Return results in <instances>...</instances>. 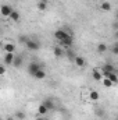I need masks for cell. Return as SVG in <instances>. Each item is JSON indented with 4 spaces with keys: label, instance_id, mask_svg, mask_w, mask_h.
Masks as SVG:
<instances>
[{
    "label": "cell",
    "instance_id": "1",
    "mask_svg": "<svg viewBox=\"0 0 118 120\" xmlns=\"http://www.w3.org/2000/svg\"><path fill=\"white\" fill-rule=\"evenodd\" d=\"M42 68H45V66L42 64V63H38V61H31L29 66H28V73H29L31 75H35V73H38L39 70H42Z\"/></svg>",
    "mask_w": 118,
    "mask_h": 120
},
{
    "label": "cell",
    "instance_id": "2",
    "mask_svg": "<svg viewBox=\"0 0 118 120\" xmlns=\"http://www.w3.org/2000/svg\"><path fill=\"white\" fill-rule=\"evenodd\" d=\"M25 48H27L28 50L36 52V50H39V48H40V43H39V41H38L36 38H29V41L27 42Z\"/></svg>",
    "mask_w": 118,
    "mask_h": 120
},
{
    "label": "cell",
    "instance_id": "3",
    "mask_svg": "<svg viewBox=\"0 0 118 120\" xmlns=\"http://www.w3.org/2000/svg\"><path fill=\"white\" fill-rule=\"evenodd\" d=\"M69 35H71V34H69V32H68L67 30H64V28H61V30H57L56 32H54V38H56L57 41H60V42H61V41H64L65 38H68Z\"/></svg>",
    "mask_w": 118,
    "mask_h": 120
},
{
    "label": "cell",
    "instance_id": "4",
    "mask_svg": "<svg viewBox=\"0 0 118 120\" xmlns=\"http://www.w3.org/2000/svg\"><path fill=\"white\" fill-rule=\"evenodd\" d=\"M0 11H1V15H4V17H10L11 13H13L14 10H13V7H11L10 4H3L1 8H0Z\"/></svg>",
    "mask_w": 118,
    "mask_h": 120
},
{
    "label": "cell",
    "instance_id": "5",
    "mask_svg": "<svg viewBox=\"0 0 118 120\" xmlns=\"http://www.w3.org/2000/svg\"><path fill=\"white\" fill-rule=\"evenodd\" d=\"M101 73H103V75H106V74H108V73H115V68H114L113 64L108 63V64H104V66H103Z\"/></svg>",
    "mask_w": 118,
    "mask_h": 120
},
{
    "label": "cell",
    "instance_id": "6",
    "mask_svg": "<svg viewBox=\"0 0 118 120\" xmlns=\"http://www.w3.org/2000/svg\"><path fill=\"white\" fill-rule=\"evenodd\" d=\"M42 103H43V105H45V106H46L49 110H53V109L56 108V102H54L52 98H47V99H45Z\"/></svg>",
    "mask_w": 118,
    "mask_h": 120
},
{
    "label": "cell",
    "instance_id": "7",
    "mask_svg": "<svg viewBox=\"0 0 118 120\" xmlns=\"http://www.w3.org/2000/svg\"><path fill=\"white\" fill-rule=\"evenodd\" d=\"M14 59H15V56H14V53H6V56H4V64L6 66H11L13 63H14Z\"/></svg>",
    "mask_w": 118,
    "mask_h": 120
},
{
    "label": "cell",
    "instance_id": "8",
    "mask_svg": "<svg viewBox=\"0 0 118 120\" xmlns=\"http://www.w3.org/2000/svg\"><path fill=\"white\" fill-rule=\"evenodd\" d=\"M72 43H74V39H72V35H69L68 38H65L64 41H61V45L65 48V49H69L71 46H72Z\"/></svg>",
    "mask_w": 118,
    "mask_h": 120
},
{
    "label": "cell",
    "instance_id": "9",
    "mask_svg": "<svg viewBox=\"0 0 118 120\" xmlns=\"http://www.w3.org/2000/svg\"><path fill=\"white\" fill-rule=\"evenodd\" d=\"M92 77H93V80L100 81V80L103 78V73H101L99 68H93V71H92Z\"/></svg>",
    "mask_w": 118,
    "mask_h": 120
},
{
    "label": "cell",
    "instance_id": "10",
    "mask_svg": "<svg viewBox=\"0 0 118 120\" xmlns=\"http://www.w3.org/2000/svg\"><path fill=\"white\" fill-rule=\"evenodd\" d=\"M106 78H108L113 84H117L118 82V75H117V73H108V74H106L104 75Z\"/></svg>",
    "mask_w": 118,
    "mask_h": 120
},
{
    "label": "cell",
    "instance_id": "11",
    "mask_svg": "<svg viewBox=\"0 0 118 120\" xmlns=\"http://www.w3.org/2000/svg\"><path fill=\"white\" fill-rule=\"evenodd\" d=\"M47 112H49V109H47L43 103H40V105L38 106V113H39V116H46Z\"/></svg>",
    "mask_w": 118,
    "mask_h": 120
},
{
    "label": "cell",
    "instance_id": "12",
    "mask_svg": "<svg viewBox=\"0 0 118 120\" xmlns=\"http://www.w3.org/2000/svg\"><path fill=\"white\" fill-rule=\"evenodd\" d=\"M33 78H36V80H45V78H46V71H45V68H42V70H39L38 73H35Z\"/></svg>",
    "mask_w": 118,
    "mask_h": 120
},
{
    "label": "cell",
    "instance_id": "13",
    "mask_svg": "<svg viewBox=\"0 0 118 120\" xmlns=\"http://www.w3.org/2000/svg\"><path fill=\"white\" fill-rule=\"evenodd\" d=\"M74 63H75L78 67H83L85 63H86V60H85V57H82V56H76L75 60H74Z\"/></svg>",
    "mask_w": 118,
    "mask_h": 120
},
{
    "label": "cell",
    "instance_id": "14",
    "mask_svg": "<svg viewBox=\"0 0 118 120\" xmlns=\"http://www.w3.org/2000/svg\"><path fill=\"white\" fill-rule=\"evenodd\" d=\"M3 49L6 50V53H13V52L15 50V45H14V43H6V45L3 46Z\"/></svg>",
    "mask_w": 118,
    "mask_h": 120
},
{
    "label": "cell",
    "instance_id": "15",
    "mask_svg": "<svg viewBox=\"0 0 118 120\" xmlns=\"http://www.w3.org/2000/svg\"><path fill=\"white\" fill-rule=\"evenodd\" d=\"M22 61H24V57L22 56H15V59H14V63H13V66L14 67H21L22 66Z\"/></svg>",
    "mask_w": 118,
    "mask_h": 120
},
{
    "label": "cell",
    "instance_id": "16",
    "mask_svg": "<svg viewBox=\"0 0 118 120\" xmlns=\"http://www.w3.org/2000/svg\"><path fill=\"white\" fill-rule=\"evenodd\" d=\"M53 55H54L56 57H62V56H64V50H62L60 46H56V48L53 49Z\"/></svg>",
    "mask_w": 118,
    "mask_h": 120
},
{
    "label": "cell",
    "instance_id": "17",
    "mask_svg": "<svg viewBox=\"0 0 118 120\" xmlns=\"http://www.w3.org/2000/svg\"><path fill=\"white\" fill-rule=\"evenodd\" d=\"M100 8H101L103 11H111V3L103 1V3H100Z\"/></svg>",
    "mask_w": 118,
    "mask_h": 120
},
{
    "label": "cell",
    "instance_id": "18",
    "mask_svg": "<svg viewBox=\"0 0 118 120\" xmlns=\"http://www.w3.org/2000/svg\"><path fill=\"white\" fill-rule=\"evenodd\" d=\"M89 98H90V101H99L100 99V94L97 92V91H90V94H89Z\"/></svg>",
    "mask_w": 118,
    "mask_h": 120
},
{
    "label": "cell",
    "instance_id": "19",
    "mask_svg": "<svg viewBox=\"0 0 118 120\" xmlns=\"http://www.w3.org/2000/svg\"><path fill=\"white\" fill-rule=\"evenodd\" d=\"M65 55H67V57H68V59H69V60H75V57H76V55L74 53V50H72L71 48L65 50Z\"/></svg>",
    "mask_w": 118,
    "mask_h": 120
},
{
    "label": "cell",
    "instance_id": "20",
    "mask_svg": "<svg viewBox=\"0 0 118 120\" xmlns=\"http://www.w3.org/2000/svg\"><path fill=\"white\" fill-rule=\"evenodd\" d=\"M38 8L42 10V11L46 10V8H47V1H46V0H39V1H38Z\"/></svg>",
    "mask_w": 118,
    "mask_h": 120
},
{
    "label": "cell",
    "instance_id": "21",
    "mask_svg": "<svg viewBox=\"0 0 118 120\" xmlns=\"http://www.w3.org/2000/svg\"><path fill=\"white\" fill-rule=\"evenodd\" d=\"M10 18H11L13 21H20V18H21V14H20L17 10H14V11L11 13V15H10Z\"/></svg>",
    "mask_w": 118,
    "mask_h": 120
},
{
    "label": "cell",
    "instance_id": "22",
    "mask_svg": "<svg viewBox=\"0 0 118 120\" xmlns=\"http://www.w3.org/2000/svg\"><path fill=\"white\" fill-rule=\"evenodd\" d=\"M14 117H15V119H18V120H24V119H25V113H24L22 110H17V112H15V115H14Z\"/></svg>",
    "mask_w": 118,
    "mask_h": 120
},
{
    "label": "cell",
    "instance_id": "23",
    "mask_svg": "<svg viewBox=\"0 0 118 120\" xmlns=\"http://www.w3.org/2000/svg\"><path fill=\"white\" fill-rule=\"evenodd\" d=\"M106 50H107V45L106 43H99L97 45V52L99 53H104Z\"/></svg>",
    "mask_w": 118,
    "mask_h": 120
},
{
    "label": "cell",
    "instance_id": "24",
    "mask_svg": "<svg viewBox=\"0 0 118 120\" xmlns=\"http://www.w3.org/2000/svg\"><path fill=\"white\" fill-rule=\"evenodd\" d=\"M18 41H20V43H22V45H27V42L29 41V38H28L27 35H20V36H18Z\"/></svg>",
    "mask_w": 118,
    "mask_h": 120
},
{
    "label": "cell",
    "instance_id": "25",
    "mask_svg": "<svg viewBox=\"0 0 118 120\" xmlns=\"http://www.w3.org/2000/svg\"><path fill=\"white\" fill-rule=\"evenodd\" d=\"M111 53H113V55H115V56H118V42L115 43V45H113V46H111Z\"/></svg>",
    "mask_w": 118,
    "mask_h": 120
},
{
    "label": "cell",
    "instance_id": "26",
    "mask_svg": "<svg viewBox=\"0 0 118 120\" xmlns=\"http://www.w3.org/2000/svg\"><path fill=\"white\" fill-rule=\"evenodd\" d=\"M103 84H104V87H107V88H110V87L113 85V82H111L108 78H104V80H103Z\"/></svg>",
    "mask_w": 118,
    "mask_h": 120
},
{
    "label": "cell",
    "instance_id": "27",
    "mask_svg": "<svg viewBox=\"0 0 118 120\" xmlns=\"http://www.w3.org/2000/svg\"><path fill=\"white\" fill-rule=\"evenodd\" d=\"M96 113H97L100 117H103V116H104V110H103V109H96Z\"/></svg>",
    "mask_w": 118,
    "mask_h": 120
},
{
    "label": "cell",
    "instance_id": "28",
    "mask_svg": "<svg viewBox=\"0 0 118 120\" xmlns=\"http://www.w3.org/2000/svg\"><path fill=\"white\" fill-rule=\"evenodd\" d=\"M4 73H6V64L3 63V64L0 66V74H4Z\"/></svg>",
    "mask_w": 118,
    "mask_h": 120
},
{
    "label": "cell",
    "instance_id": "29",
    "mask_svg": "<svg viewBox=\"0 0 118 120\" xmlns=\"http://www.w3.org/2000/svg\"><path fill=\"white\" fill-rule=\"evenodd\" d=\"M111 27H113V30H114V31H118V20L113 24V25H111Z\"/></svg>",
    "mask_w": 118,
    "mask_h": 120
},
{
    "label": "cell",
    "instance_id": "30",
    "mask_svg": "<svg viewBox=\"0 0 118 120\" xmlns=\"http://www.w3.org/2000/svg\"><path fill=\"white\" fill-rule=\"evenodd\" d=\"M36 120H50V119H49V117H46V116H39Z\"/></svg>",
    "mask_w": 118,
    "mask_h": 120
},
{
    "label": "cell",
    "instance_id": "31",
    "mask_svg": "<svg viewBox=\"0 0 118 120\" xmlns=\"http://www.w3.org/2000/svg\"><path fill=\"white\" fill-rule=\"evenodd\" d=\"M6 120H14V117H13V116H8V117H7Z\"/></svg>",
    "mask_w": 118,
    "mask_h": 120
},
{
    "label": "cell",
    "instance_id": "32",
    "mask_svg": "<svg viewBox=\"0 0 118 120\" xmlns=\"http://www.w3.org/2000/svg\"><path fill=\"white\" fill-rule=\"evenodd\" d=\"M114 36H115V38L118 39V31H115V32H114Z\"/></svg>",
    "mask_w": 118,
    "mask_h": 120
},
{
    "label": "cell",
    "instance_id": "33",
    "mask_svg": "<svg viewBox=\"0 0 118 120\" xmlns=\"http://www.w3.org/2000/svg\"><path fill=\"white\" fill-rule=\"evenodd\" d=\"M115 18H117V20H118V10H117V11H115Z\"/></svg>",
    "mask_w": 118,
    "mask_h": 120
}]
</instances>
